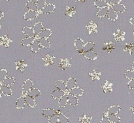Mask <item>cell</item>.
<instances>
[{"mask_svg": "<svg viewBox=\"0 0 134 123\" xmlns=\"http://www.w3.org/2000/svg\"><path fill=\"white\" fill-rule=\"evenodd\" d=\"M74 46L76 48L77 50L78 51L79 53H85L83 51V47L85 46V42L81 38H77L74 41Z\"/></svg>", "mask_w": 134, "mask_h": 123, "instance_id": "obj_1", "label": "cell"}, {"mask_svg": "<svg viewBox=\"0 0 134 123\" xmlns=\"http://www.w3.org/2000/svg\"><path fill=\"white\" fill-rule=\"evenodd\" d=\"M60 112L56 111L54 109H51V108H47V109H44L42 111V115L44 117H48L50 118L52 116L54 115L55 114H59Z\"/></svg>", "mask_w": 134, "mask_h": 123, "instance_id": "obj_2", "label": "cell"}, {"mask_svg": "<svg viewBox=\"0 0 134 123\" xmlns=\"http://www.w3.org/2000/svg\"><path fill=\"white\" fill-rule=\"evenodd\" d=\"M38 16V12L35 11V10H30L26 12L24 14V20L26 21H30L31 20H34V18H35L36 17H37Z\"/></svg>", "mask_w": 134, "mask_h": 123, "instance_id": "obj_3", "label": "cell"}, {"mask_svg": "<svg viewBox=\"0 0 134 123\" xmlns=\"http://www.w3.org/2000/svg\"><path fill=\"white\" fill-rule=\"evenodd\" d=\"M26 104V97L24 95H22L17 99L16 102V108L18 109H23Z\"/></svg>", "mask_w": 134, "mask_h": 123, "instance_id": "obj_4", "label": "cell"}, {"mask_svg": "<svg viewBox=\"0 0 134 123\" xmlns=\"http://www.w3.org/2000/svg\"><path fill=\"white\" fill-rule=\"evenodd\" d=\"M33 87V82L31 79H26L23 85H22V92L26 94L27 91H30V89H32Z\"/></svg>", "mask_w": 134, "mask_h": 123, "instance_id": "obj_5", "label": "cell"}, {"mask_svg": "<svg viewBox=\"0 0 134 123\" xmlns=\"http://www.w3.org/2000/svg\"><path fill=\"white\" fill-rule=\"evenodd\" d=\"M55 9H56L55 5L52 3H48L46 5V6L43 8L41 12L42 13H44V14H51L54 11Z\"/></svg>", "mask_w": 134, "mask_h": 123, "instance_id": "obj_6", "label": "cell"}, {"mask_svg": "<svg viewBox=\"0 0 134 123\" xmlns=\"http://www.w3.org/2000/svg\"><path fill=\"white\" fill-rule=\"evenodd\" d=\"M22 32L26 36H30V37H34L35 35L34 27H28V26H26V27H24L23 29H22Z\"/></svg>", "mask_w": 134, "mask_h": 123, "instance_id": "obj_7", "label": "cell"}, {"mask_svg": "<svg viewBox=\"0 0 134 123\" xmlns=\"http://www.w3.org/2000/svg\"><path fill=\"white\" fill-rule=\"evenodd\" d=\"M15 82L16 81L14 78H12V77H7V78H5V79L1 81V84L8 86V87H11L15 83Z\"/></svg>", "mask_w": 134, "mask_h": 123, "instance_id": "obj_8", "label": "cell"}, {"mask_svg": "<svg viewBox=\"0 0 134 123\" xmlns=\"http://www.w3.org/2000/svg\"><path fill=\"white\" fill-rule=\"evenodd\" d=\"M121 110V108L118 105H114L110 107L108 109L107 112H106L107 115L109 114H113V115H117L119 112Z\"/></svg>", "mask_w": 134, "mask_h": 123, "instance_id": "obj_9", "label": "cell"}, {"mask_svg": "<svg viewBox=\"0 0 134 123\" xmlns=\"http://www.w3.org/2000/svg\"><path fill=\"white\" fill-rule=\"evenodd\" d=\"M109 9V7L108 6H105L104 7L100 8V9H98V12H97V16L98 18H103L105 16L107 15V13H108Z\"/></svg>", "mask_w": 134, "mask_h": 123, "instance_id": "obj_10", "label": "cell"}, {"mask_svg": "<svg viewBox=\"0 0 134 123\" xmlns=\"http://www.w3.org/2000/svg\"><path fill=\"white\" fill-rule=\"evenodd\" d=\"M52 35V31L50 29H44L37 35L39 39H48Z\"/></svg>", "mask_w": 134, "mask_h": 123, "instance_id": "obj_11", "label": "cell"}, {"mask_svg": "<svg viewBox=\"0 0 134 123\" xmlns=\"http://www.w3.org/2000/svg\"><path fill=\"white\" fill-rule=\"evenodd\" d=\"M111 8L115 10L116 13H122L124 12H125V10H126V8L124 6V5L120 3L118 4H115V5H111Z\"/></svg>", "mask_w": 134, "mask_h": 123, "instance_id": "obj_12", "label": "cell"}, {"mask_svg": "<svg viewBox=\"0 0 134 123\" xmlns=\"http://www.w3.org/2000/svg\"><path fill=\"white\" fill-rule=\"evenodd\" d=\"M125 36V33L121 29H117V31L114 33L115 39L116 41H123Z\"/></svg>", "mask_w": 134, "mask_h": 123, "instance_id": "obj_13", "label": "cell"}, {"mask_svg": "<svg viewBox=\"0 0 134 123\" xmlns=\"http://www.w3.org/2000/svg\"><path fill=\"white\" fill-rule=\"evenodd\" d=\"M65 95V91H62L60 89H56L55 91H54L51 94V96L52 97V99H58L59 100L60 99H61L63 96Z\"/></svg>", "mask_w": 134, "mask_h": 123, "instance_id": "obj_14", "label": "cell"}, {"mask_svg": "<svg viewBox=\"0 0 134 123\" xmlns=\"http://www.w3.org/2000/svg\"><path fill=\"white\" fill-rule=\"evenodd\" d=\"M107 16L109 20L115 21L116 19H117L118 14H117V13L115 12L111 7L109 8V11H108V13H107Z\"/></svg>", "mask_w": 134, "mask_h": 123, "instance_id": "obj_15", "label": "cell"}, {"mask_svg": "<svg viewBox=\"0 0 134 123\" xmlns=\"http://www.w3.org/2000/svg\"><path fill=\"white\" fill-rule=\"evenodd\" d=\"M84 90L79 87H75V88L72 89L71 90L69 91V94H71V95L77 96V97L82 96Z\"/></svg>", "mask_w": 134, "mask_h": 123, "instance_id": "obj_16", "label": "cell"}, {"mask_svg": "<svg viewBox=\"0 0 134 123\" xmlns=\"http://www.w3.org/2000/svg\"><path fill=\"white\" fill-rule=\"evenodd\" d=\"M68 96V103L69 105L73 106H76L79 104V100L77 96H74V95L69 94Z\"/></svg>", "mask_w": 134, "mask_h": 123, "instance_id": "obj_17", "label": "cell"}, {"mask_svg": "<svg viewBox=\"0 0 134 123\" xmlns=\"http://www.w3.org/2000/svg\"><path fill=\"white\" fill-rule=\"evenodd\" d=\"M25 97H26V104H27L28 106H30V108H34L36 107L37 103L34 98L31 97V96H27V95H26Z\"/></svg>", "mask_w": 134, "mask_h": 123, "instance_id": "obj_18", "label": "cell"}, {"mask_svg": "<svg viewBox=\"0 0 134 123\" xmlns=\"http://www.w3.org/2000/svg\"><path fill=\"white\" fill-rule=\"evenodd\" d=\"M65 84H66L67 90L70 91V90H71L72 89L75 88V87H76V85H77V81H76V79H75V78H71L67 81Z\"/></svg>", "mask_w": 134, "mask_h": 123, "instance_id": "obj_19", "label": "cell"}, {"mask_svg": "<svg viewBox=\"0 0 134 123\" xmlns=\"http://www.w3.org/2000/svg\"><path fill=\"white\" fill-rule=\"evenodd\" d=\"M35 40L34 37H30V36H26V37L24 38L22 40H21V44L23 46H31L32 43Z\"/></svg>", "mask_w": 134, "mask_h": 123, "instance_id": "obj_20", "label": "cell"}, {"mask_svg": "<svg viewBox=\"0 0 134 123\" xmlns=\"http://www.w3.org/2000/svg\"><path fill=\"white\" fill-rule=\"evenodd\" d=\"M69 104L68 103V95H64L61 99L58 100V106L60 108H64L67 106V105Z\"/></svg>", "mask_w": 134, "mask_h": 123, "instance_id": "obj_21", "label": "cell"}, {"mask_svg": "<svg viewBox=\"0 0 134 123\" xmlns=\"http://www.w3.org/2000/svg\"><path fill=\"white\" fill-rule=\"evenodd\" d=\"M83 56L85 58L90 60H95L96 59L97 57H98V54H97L95 52H94V51L92 50L89 51V52H85Z\"/></svg>", "mask_w": 134, "mask_h": 123, "instance_id": "obj_22", "label": "cell"}, {"mask_svg": "<svg viewBox=\"0 0 134 123\" xmlns=\"http://www.w3.org/2000/svg\"><path fill=\"white\" fill-rule=\"evenodd\" d=\"M26 7L28 9L30 10H35V11H37L38 7L37 5L36 1H34L33 0H29L26 3Z\"/></svg>", "mask_w": 134, "mask_h": 123, "instance_id": "obj_23", "label": "cell"}, {"mask_svg": "<svg viewBox=\"0 0 134 123\" xmlns=\"http://www.w3.org/2000/svg\"><path fill=\"white\" fill-rule=\"evenodd\" d=\"M1 93L3 94L5 96H11L12 94H13V91H12L11 89L10 88V87H8V86H6V85H1Z\"/></svg>", "mask_w": 134, "mask_h": 123, "instance_id": "obj_24", "label": "cell"}, {"mask_svg": "<svg viewBox=\"0 0 134 123\" xmlns=\"http://www.w3.org/2000/svg\"><path fill=\"white\" fill-rule=\"evenodd\" d=\"M54 57L51 56L49 54H47L44 57H43V61L44 62L45 66H48V65H53L54 61Z\"/></svg>", "mask_w": 134, "mask_h": 123, "instance_id": "obj_25", "label": "cell"}, {"mask_svg": "<svg viewBox=\"0 0 134 123\" xmlns=\"http://www.w3.org/2000/svg\"><path fill=\"white\" fill-rule=\"evenodd\" d=\"M41 45L40 43H39V40L37 39H35V40L34 41V42L32 43L31 46V50L34 53H37L39 52L40 50Z\"/></svg>", "mask_w": 134, "mask_h": 123, "instance_id": "obj_26", "label": "cell"}, {"mask_svg": "<svg viewBox=\"0 0 134 123\" xmlns=\"http://www.w3.org/2000/svg\"><path fill=\"white\" fill-rule=\"evenodd\" d=\"M1 45L5 47H9V44L11 42V40L9 38V36L8 35H4V36H2L1 37Z\"/></svg>", "mask_w": 134, "mask_h": 123, "instance_id": "obj_27", "label": "cell"}, {"mask_svg": "<svg viewBox=\"0 0 134 123\" xmlns=\"http://www.w3.org/2000/svg\"><path fill=\"white\" fill-rule=\"evenodd\" d=\"M65 14L66 16L68 17V18H72L73 16L75 15L76 14L75 7H67L66 11H65Z\"/></svg>", "mask_w": 134, "mask_h": 123, "instance_id": "obj_28", "label": "cell"}, {"mask_svg": "<svg viewBox=\"0 0 134 123\" xmlns=\"http://www.w3.org/2000/svg\"><path fill=\"white\" fill-rule=\"evenodd\" d=\"M26 66H27V64L25 63L24 60L18 61L16 62V70L23 72L25 70Z\"/></svg>", "mask_w": 134, "mask_h": 123, "instance_id": "obj_29", "label": "cell"}, {"mask_svg": "<svg viewBox=\"0 0 134 123\" xmlns=\"http://www.w3.org/2000/svg\"><path fill=\"white\" fill-rule=\"evenodd\" d=\"M40 94H41L40 90L38 89H36V88L31 89H30V91H27V92L26 93V95H27V96H31V97H33V98L37 97V96H39Z\"/></svg>", "mask_w": 134, "mask_h": 123, "instance_id": "obj_30", "label": "cell"}, {"mask_svg": "<svg viewBox=\"0 0 134 123\" xmlns=\"http://www.w3.org/2000/svg\"><path fill=\"white\" fill-rule=\"evenodd\" d=\"M87 29L90 34L96 33H97V25L92 21L87 26Z\"/></svg>", "mask_w": 134, "mask_h": 123, "instance_id": "obj_31", "label": "cell"}, {"mask_svg": "<svg viewBox=\"0 0 134 123\" xmlns=\"http://www.w3.org/2000/svg\"><path fill=\"white\" fill-rule=\"evenodd\" d=\"M71 65L69 62V60L67 59H62L60 63H59V66L63 70H66Z\"/></svg>", "mask_w": 134, "mask_h": 123, "instance_id": "obj_32", "label": "cell"}, {"mask_svg": "<svg viewBox=\"0 0 134 123\" xmlns=\"http://www.w3.org/2000/svg\"><path fill=\"white\" fill-rule=\"evenodd\" d=\"M34 30L35 35H38L43 30V25L41 22H37L34 26Z\"/></svg>", "mask_w": 134, "mask_h": 123, "instance_id": "obj_33", "label": "cell"}, {"mask_svg": "<svg viewBox=\"0 0 134 123\" xmlns=\"http://www.w3.org/2000/svg\"><path fill=\"white\" fill-rule=\"evenodd\" d=\"M102 88H103L104 93H105L111 92L112 91V83H110L109 81H105L104 84L103 85Z\"/></svg>", "mask_w": 134, "mask_h": 123, "instance_id": "obj_34", "label": "cell"}, {"mask_svg": "<svg viewBox=\"0 0 134 123\" xmlns=\"http://www.w3.org/2000/svg\"><path fill=\"white\" fill-rule=\"evenodd\" d=\"M55 85H56V87L57 88V89H60L64 91H65V90H67L66 84L64 83V81L62 80L56 81V83H55Z\"/></svg>", "mask_w": 134, "mask_h": 123, "instance_id": "obj_35", "label": "cell"}, {"mask_svg": "<svg viewBox=\"0 0 134 123\" xmlns=\"http://www.w3.org/2000/svg\"><path fill=\"white\" fill-rule=\"evenodd\" d=\"M109 121H111V123H119L121 121V119L120 117L117 115H113V114H109L107 115Z\"/></svg>", "mask_w": 134, "mask_h": 123, "instance_id": "obj_36", "label": "cell"}, {"mask_svg": "<svg viewBox=\"0 0 134 123\" xmlns=\"http://www.w3.org/2000/svg\"><path fill=\"white\" fill-rule=\"evenodd\" d=\"M41 47L44 48H49L51 47V43L47 39H39Z\"/></svg>", "mask_w": 134, "mask_h": 123, "instance_id": "obj_37", "label": "cell"}, {"mask_svg": "<svg viewBox=\"0 0 134 123\" xmlns=\"http://www.w3.org/2000/svg\"><path fill=\"white\" fill-rule=\"evenodd\" d=\"M94 6H96V7L100 8L104 7L107 6V2L105 1V0H95L94 3Z\"/></svg>", "mask_w": 134, "mask_h": 123, "instance_id": "obj_38", "label": "cell"}, {"mask_svg": "<svg viewBox=\"0 0 134 123\" xmlns=\"http://www.w3.org/2000/svg\"><path fill=\"white\" fill-rule=\"evenodd\" d=\"M114 49H115V46H114L112 42L105 43L104 45V47H103V50L105 51H106L107 52H108V53H111Z\"/></svg>", "mask_w": 134, "mask_h": 123, "instance_id": "obj_39", "label": "cell"}, {"mask_svg": "<svg viewBox=\"0 0 134 123\" xmlns=\"http://www.w3.org/2000/svg\"><path fill=\"white\" fill-rule=\"evenodd\" d=\"M94 47V44L92 42H88L86 44H85V46L83 47V51L84 52H89V51H92Z\"/></svg>", "mask_w": 134, "mask_h": 123, "instance_id": "obj_40", "label": "cell"}, {"mask_svg": "<svg viewBox=\"0 0 134 123\" xmlns=\"http://www.w3.org/2000/svg\"><path fill=\"white\" fill-rule=\"evenodd\" d=\"M92 117L90 116H87L86 115H83V116L79 118V121L81 123H91Z\"/></svg>", "mask_w": 134, "mask_h": 123, "instance_id": "obj_41", "label": "cell"}, {"mask_svg": "<svg viewBox=\"0 0 134 123\" xmlns=\"http://www.w3.org/2000/svg\"><path fill=\"white\" fill-rule=\"evenodd\" d=\"M36 3L37 5L38 10L41 11L43 8L47 5V0H37Z\"/></svg>", "mask_w": 134, "mask_h": 123, "instance_id": "obj_42", "label": "cell"}, {"mask_svg": "<svg viewBox=\"0 0 134 123\" xmlns=\"http://www.w3.org/2000/svg\"><path fill=\"white\" fill-rule=\"evenodd\" d=\"M101 73L98 72V70H95L92 72L90 73V76L91 77L92 80H95V79H100Z\"/></svg>", "mask_w": 134, "mask_h": 123, "instance_id": "obj_43", "label": "cell"}, {"mask_svg": "<svg viewBox=\"0 0 134 123\" xmlns=\"http://www.w3.org/2000/svg\"><path fill=\"white\" fill-rule=\"evenodd\" d=\"M58 123H69V119L62 113L58 114Z\"/></svg>", "mask_w": 134, "mask_h": 123, "instance_id": "obj_44", "label": "cell"}, {"mask_svg": "<svg viewBox=\"0 0 134 123\" xmlns=\"http://www.w3.org/2000/svg\"><path fill=\"white\" fill-rule=\"evenodd\" d=\"M124 51L128 52L130 54H132L133 51H134V44L133 43H129V44H126Z\"/></svg>", "mask_w": 134, "mask_h": 123, "instance_id": "obj_45", "label": "cell"}, {"mask_svg": "<svg viewBox=\"0 0 134 123\" xmlns=\"http://www.w3.org/2000/svg\"><path fill=\"white\" fill-rule=\"evenodd\" d=\"M125 74V77L126 78H128V79H132L134 78V71L133 70H126L124 73Z\"/></svg>", "mask_w": 134, "mask_h": 123, "instance_id": "obj_46", "label": "cell"}, {"mask_svg": "<svg viewBox=\"0 0 134 123\" xmlns=\"http://www.w3.org/2000/svg\"><path fill=\"white\" fill-rule=\"evenodd\" d=\"M48 123H58V114H55L48 118Z\"/></svg>", "mask_w": 134, "mask_h": 123, "instance_id": "obj_47", "label": "cell"}, {"mask_svg": "<svg viewBox=\"0 0 134 123\" xmlns=\"http://www.w3.org/2000/svg\"><path fill=\"white\" fill-rule=\"evenodd\" d=\"M100 123H111V121H109L108 118V116H107V113H104V115L102 117V120H101Z\"/></svg>", "mask_w": 134, "mask_h": 123, "instance_id": "obj_48", "label": "cell"}, {"mask_svg": "<svg viewBox=\"0 0 134 123\" xmlns=\"http://www.w3.org/2000/svg\"><path fill=\"white\" fill-rule=\"evenodd\" d=\"M7 70L5 69H1L0 70V78H1V80H3V79H5L7 76Z\"/></svg>", "mask_w": 134, "mask_h": 123, "instance_id": "obj_49", "label": "cell"}, {"mask_svg": "<svg viewBox=\"0 0 134 123\" xmlns=\"http://www.w3.org/2000/svg\"><path fill=\"white\" fill-rule=\"evenodd\" d=\"M128 87H129L130 89H134V78L132 79H130V80L129 81V82H128Z\"/></svg>", "mask_w": 134, "mask_h": 123, "instance_id": "obj_50", "label": "cell"}, {"mask_svg": "<svg viewBox=\"0 0 134 123\" xmlns=\"http://www.w3.org/2000/svg\"><path fill=\"white\" fill-rule=\"evenodd\" d=\"M122 1V0H111L109 3L111 5H115V4L120 3Z\"/></svg>", "mask_w": 134, "mask_h": 123, "instance_id": "obj_51", "label": "cell"}, {"mask_svg": "<svg viewBox=\"0 0 134 123\" xmlns=\"http://www.w3.org/2000/svg\"><path fill=\"white\" fill-rule=\"evenodd\" d=\"M130 23L132 25H133V26H134V17H133V18H130Z\"/></svg>", "mask_w": 134, "mask_h": 123, "instance_id": "obj_52", "label": "cell"}, {"mask_svg": "<svg viewBox=\"0 0 134 123\" xmlns=\"http://www.w3.org/2000/svg\"><path fill=\"white\" fill-rule=\"evenodd\" d=\"M130 110H131V111H132V112H133V113H134V105L133 106H132V108H130Z\"/></svg>", "mask_w": 134, "mask_h": 123, "instance_id": "obj_53", "label": "cell"}, {"mask_svg": "<svg viewBox=\"0 0 134 123\" xmlns=\"http://www.w3.org/2000/svg\"><path fill=\"white\" fill-rule=\"evenodd\" d=\"M3 15H4L3 13V12L1 11V17H0V18H2L3 17Z\"/></svg>", "mask_w": 134, "mask_h": 123, "instance_id": "obj_54", "label": "cell"}, {"mask_svg": "<svg viewBox=\"0 0 134 123\" xmlns=\"http://www.w3.org/2000/svg\"><path fill=\"white\" fill-rule=\"evenodd\" d=\"M86 0H77V1H79V2H85Z\"/></svg>", "mask_w": 134, "mask_h": 123, "instance_id": "obj_55", "label": "cell"}, {"mask_svg": "<svg viewBox=\"0 0 134 123\" xmlns=\"http://www.w3.org/2000/svg\"><path fill=\"white\" fill-rule=\"evenodd\" d=\"M132 70H133L134 71V62H133V65H132Z\"/></svg>", "mask_w": 134, "mask_h": 123, "instance_id": "obj_56", "label": "cell"}, {"mask_svg": "<svg viewBox=\"0 0 134 123\" xmlns=\"http://www.w3.org/2000/svg\"><path fill=\"white\" fill-rule=\"evenodd\" d=\"M105 1H107V2H108V1L109 2H110V1H111V0H105Z\"/></svg>", "mask_w": 134, "mask_h": 123, "instance_id": "obj_57", "label": "cell"}, {"mask_svg": "<svg viewBox=\"0 0 134 123\" xmlns=\"http://www.w3.org/2000/svg\"><path fill=\"white\" fill-rule=\"evenodd\" d=\"M133 35H134V29H133Z\"/></svg>", "mask_w": 134, "mask_h": 123, "instance_id": "obj_58", "label": "cell"}]
</instances>
